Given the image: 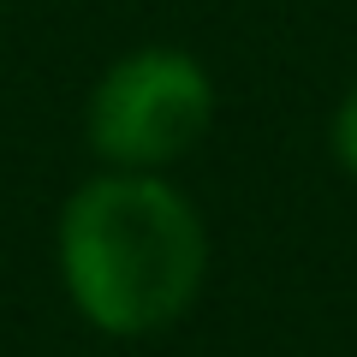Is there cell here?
Listing matches in <instances>:
<instances>
[{
	"mask_svg": "<svg viewBox=\"0 0 357 357\" xmlns=\"http://www.w3.org/2000/svg\"><path fill=\"white\" fill-rule=\"evenodd\" d=\"M208 238L191 197L155 173L89 178L60 215V274L89 328L137 340L191 310Z\"/></svg>",
	"mask_w": 357,
	"mask_h": 357,
	"instance_id": "1",
	"label": "cell"
},
{
	"mask_svg": "<svg viewBox=\"0 0 357 357\" xmlns=\"http://www.w3.org/2000/svg\"><path fill=\"white\" fill-rule=\"evenodd\" d=\"M215 119V84L178 48L126 54L89 96V143L119 173H155L178 161Z\"/></svg>",
	"mask_w": 357,
	"mask_h": 357,
	"instance_id": "2",
	"label": "cell"
},
{
	"mask_svg": "<svg viewBox=\"0 0 357 357\" xmlns=\"http://www.w3.org/2000/svg\"><path fill=\"white\" fill-rule=\"evenodd\" d=\"M333 149H340V161L357 173V89L345 96V107H340V119H333Z\"/></svg>",
	"mask_w": 357,
	"mask_h": 357,
	"instance_id": "3",
	"label": "cell"
}]
</instances>
